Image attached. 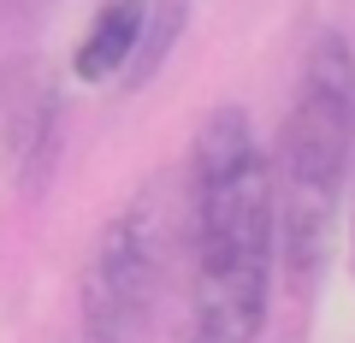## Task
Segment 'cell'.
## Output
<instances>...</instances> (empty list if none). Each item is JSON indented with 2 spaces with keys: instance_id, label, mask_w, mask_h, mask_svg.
I'll list each match as a JSON object with an SVG mask.
<instances>
[{
  "instance_id": "1",
  "label": "cell",
  "mask_w": 355,
  "mask_h": 343,
  "mask_svg": "<svg viewBox=\"0 0 355 343\" xmlns=\"http://www.w3.org/2000/svg\"><path fill=\"white\" fill-rule=\"evenodd\" d=\"M184 326L178 343H261L279 279L272 154L243 107H214L184 172Z\"/></svg>"
},
{
  "instance_id": "2",
  "label": "cell",
  "mask_w": 355,
  "mask_h": 343,
  "mask_svg": "<svg viewBox=\"0 0 355 343\" xmlns=\"http://www.w3.org/2000/svg\"><path fill=\"white\" fill-rule=\"evenodd\" d=\"M349 178H355V48L338 30H326L302 60L296 95L279 125V148H272L279 272L296 296L314 290V279L331 261Z\"/></svg>"
},
{
  "instance_id": "3",
  "label": "cell",
  "mask_w": 355,
  "mask_h": 343,
  "mask_svg": "<svg viewBox=\"0 0 355 343\" xmlns=\"http://www.w3.org/2000/svg\"><path fill=\"white\" fill-rule=\"evenodd\" d=\"M178 243V207L160 184L130 195L83 261V343H142L160 314Z\"/></svg>"
},
{
  "instance_id": "4",
  "label": "cell",
  "mask_w": 355,
  "mask_h": 343,
  "mask_svg": "<svg viewBox=\"0 0 355 343\" xmlns=\"http://www.w3.org/2000/svg\"><path fill=\"white\" fill-rule=\"evenodd\" d=\"M142 36H148V0H107L101 12L89 18V30L77 36L71 71L83 83H107V77L130 71L142 53Z\"/></svg>"
},
{
  "instance_id": "5",
  "label": "cell",
  "mask_w": 355,
  "mask_h": 343,
  "mask_svg": "<svg viewBox=\"0 0 355 343\" xmlns=\"http://www.w3.org/2000/svg\"><path fill=\"white\" fill-rule=\"evenodd\" d=\"M349 219H355V178H349Z\"/></svg>"
}]
</instances>
